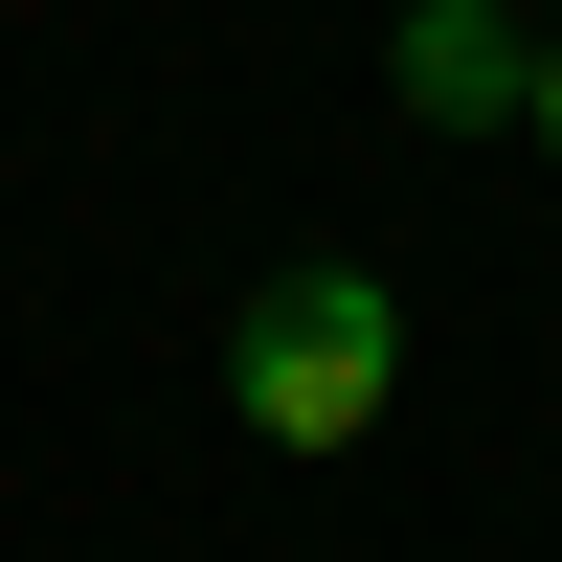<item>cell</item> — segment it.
<instances>
[{
    "mask_svg": "<svg viewBox=\"0 0 562 562\" xmlns=\"http://www.w3.org/2000/svg\"><path fill=\"white\" fill-rule=\"evenodd\" d=\"M518 113H540V158H562V45H540V90H518Z\"/></svg>",
    "mask_w": 562,
    "mask_h": 562,
    "instance_id": "3",
    "label": "cell"
},
{
    "mask_svg": "<svg viewBox=\"0 0 562 562\" xmlns=\"http://www.w3.org/2000/svg\"><path fill=\"white\" fill-rule=\"evenodd\" d=\"M518 90H540V68H518V45L473 23V0H428V23H405V113H450V135H495Z\"/></svg>",
    "mask_w": 562,
    "mask_h": 562,
    "instance_id": "2",
    "label": "cell"
},
{
    "mask_svg": "<svg viewBox=\"0 0 562 562\" xmlns=\"http://www.w3.org/2000/svg\"><path fill=\"white\" fill-rule=\"evenodd\" d=\"M383 383H405V293H383V270H270L248 338H225V405H248L270 450H360Z\"/></svg>",
    "mask_w": 562,
    "mask_h": 562,
    "instance_id": "1",
    "label": "cell"
}]
</instances>
